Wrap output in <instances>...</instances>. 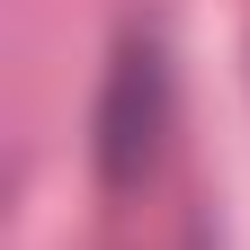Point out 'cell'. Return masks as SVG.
<instances>
[{"label":"cell","mask_w":250,"mask_h":250,"mask_svg":"<svg viewBox=\"0 0 250 250\" xmlns=\"http://www.w3.org/2000/svg\"><path fill=\"white\" fill-rule=\"evenodd\" d=\"M161 125H170V72H161V45L152 36H125L107 62V89H99V179L107 188H134L161 152Z\"/></svg>","instance_id":"obj_1"}]
</instances>
